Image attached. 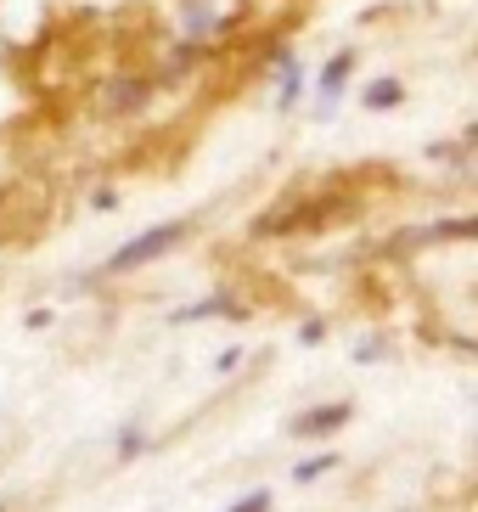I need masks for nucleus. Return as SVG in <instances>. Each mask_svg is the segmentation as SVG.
I'll return each instance as SVG.
<instances>
[{
	"mask_svg": "<svg viewBox=\"0 0 478 512\" xmlns=\"http://www.w3.org/2000/svg\"><path fill=\"white\" fill-rule=\"evenodd\" d=\"M180 231H186V220H169V226H152V231H141L135 242H124L119 254L107 259V271L119 276V271H135V265H147V259H158L164 248H175V242H180Z\"/></svg>",
	"mask_w": 478,
	"mask_h": 512,
	"instance_id": "f257e3e1",
	"label": "nucleus"
},
{
	"mask_svg": "<svg viewBox=\"0 0 478 512\" xmlns=\"http://www.w3.org/2000/svg\"><path fill=\"white\" fill-rule=\"evenodd\" d=\"M344 417H349V406H321V411H304L299 422H293V434H327V428H344Z\"/></svg>",
	"mask_w": 478,
	"mask_h": 512,
	"instance_id": "f03ea898",
	"label": "nucleus"
},
{
	"mask_svg": "<svg viewBox=\"0 0 478 512\" xmlns=\"http://www.w3.org/2000/svg\"><path fill=\"white\" fill-rule=\"evenodd\" d=\"M400 102V85H394V79H377L372 91H366V107H394Z\"/></svg>",
	"mask_w": 478,
	"mask_h": 512,
	"instance_id": "7ed1b4c3",
	"label": "nucleus"
},
{
	"mask_svg": "<svg viewBox=\"0 0 478 512\" xmlns=\"http://www.w3.org/2000/svg\"><path fill=\"white\" fill-rule=\"evenodd\" d=\"M344 74H349V57H332V68L321 74V91H338V85H344Z\"/></svg>",
	"mask_w": 478,
	"mask_h": 512,
	"instance_id": "20e7f679",
	"label": "nucleus"
},
{
	"mask_svg": "<svg viewBox=\"0 0 478 512\" xmlns=\"http://www.w3.org/2000/svg\"><path fill=\"white\" fill-rule=\"evenodd\" d=\"M231 512H270V496H265V490H254V496H242Z\"/></svg>",
	"mask_w": 478,
	"mask_h": 512,
	"instance_id": "39448f33",
	"label": "nucleus"
},
{
	"mask_svg": "<svg viewBox=\"0 0 478 512\" xmlns=\"http://www.w3.org/2000/svg\"><path fill=\"white\" fill-rule=\"evenodd\" d=\"M332 462H338V456H315V462H304V467H299V479H321V473H327Z\"/></svg>",
	"mask_w": 478,
	"mask_h": 512,
	"instance_id": "423d86ee",
	"label": "nucleus"
}]
</instances>
